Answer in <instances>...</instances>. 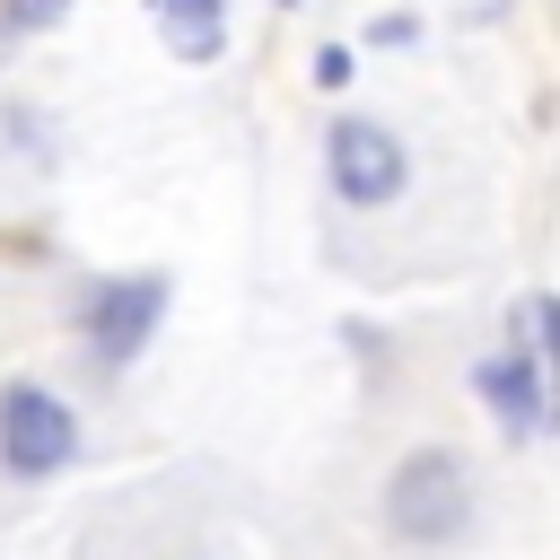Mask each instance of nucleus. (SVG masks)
<instances>
[{"label": "nucleus", "mask_w": 560, "mask_h": 560, "mask_svg": "<svg viewBox=\"0 0 560 560\" xmlns=\"http://www.w3.org/2000/svg\"><path fill=\"white\" fill-rule=\"evenodd\" d=\"M385 516H394V534H402V542H455V534H464V516H472L464 464H455L446 446L402 455V464H394V481H385Z\"/></svg>", "instance_id": "obj_1"}, {"label": "nucleus", "mask_w": 560, "mask_h": 560, "mask_svg": "<svg viewBox=\"0 0 560 560\" xmlns=\"http://www.w3.org/2000/svg\"><path fill=\"white\" fill-rule=\"evenodd\" d=\"M158 306H166V280H105V289L88 298V341H96L105 359H131V350L149 341Z\"/></svg>", "instance_id": "obj_4"}, {"label": "nucleus", "mask_w": 560, "mask_h": 560, "mask_svg": "<svg viewBox=\"0 0 560 560\" xmlns=\"http://www.w3.org/2000/svg\"><path fill=\"white\" fill-rule=\"evenodd\" d=\"M61 9H70V0H9V18H18V26H52Z\"/></svg>", "instance_id": "obj_8"}, {"label": "nucleus", "mask_w": 560, "mask_h": 560, "mask_svg": "<svg viewBox=\"0 0 560 560\" xmlns=\"http://www.w3.org/2000/svg\"><path fill=\"white\" fill-rule=\"evenodd\" d=\"M516 332H525V359L542 368V359H551V306H542V298H525V306H516Z\"/></svg>", "instance_id": "obj_7"}, {"label": "nucleus", "mask_w": 560, "mask_h": 560, "mask_svg": "<svg viewBox=\"0 0 560 560\" xmlns=\"http://www.w3.org/2000/svg\"><path fill=\"white\" fill-rule=\"evenodd\" d=\"M315 79H324V88H341V79H350V52H341V44H324V52H315Z\"/></svg>", "instance_id": "obj_9"}, {"label": "nucleus", "mask_w": 560, "mask_h": 560, "mask_svg": "<svg viewBox=\"0 0 560 560\" xmlns=\"http://www.w3.org/2000/svg\"><path fill=\"white\" fill-rule=\"evenodd\" d=\"M149 18H158V35H166V52H184V61H210L219 52V0H149Z\"/></svg>", "instance_id": "obj_6"}, {"label": "nucleus", "mask_w": 560, "mask_h": 560, "mask_svg": "<svg viewBox=\"0 0 560 560\" xmlns=\"http://www.w3.org/2000/svg\"><path fill=\"white\" fill-rule=\"evenodd\" d=\"M324 166H332V192L359 201V210L394 201L402 175H411V166H402V140L376 131V122H332V131H324Z\"/></svg>", "instance_id": "obj_3"}, {"label": "nucleus", "mask_w": 560, "mask_h": 560, "mask_svg": "<svg viewBox=\"0 0 560 560\" xmlns=\"http://www.w3.org/2000/svg\"><path fill=\"white\" fill-rule=\"evenodd\" d=\"M472 394L516 429V438H542V368L525 359V350H508V359H481L472 368Z\"/></svg>", "instance_id": "obj_5"}, {"label": "nucleus", "mask_w": 560, "mask_h": 560, "mask_svg": "<svg viewBox=\"0 0 560 560\" xmlns=\"http://www.w3.org/2000/svg\"><path fill=\"white\" fill-rule=\"evenodd\" d=\"M79 455V420H70V402H52L44 385H9L0 394V464L9 472H61Z\"/></svg>", "instance_id": "obj_2"}]
</instances>
